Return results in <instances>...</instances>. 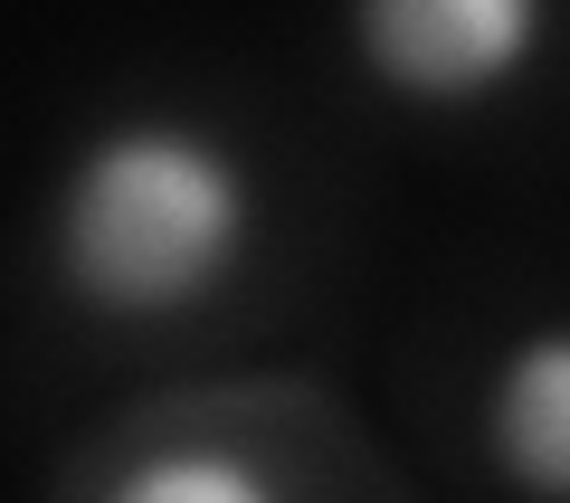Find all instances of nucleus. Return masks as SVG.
<instances>
[{"mask_svg": "<svg viewBox=\"0 0 570 503\" xmlns=\"http://www.w3.org/2000/svg\"><path fill=\"white\" fill-rule=\"evenodd\" d=\"M485 446L513 484L570 494V323L523 333L485 389Z\"/></svg>", "mask_w": 570, "mask_h": 503, "instance_id": "obj_3", "label": "nucleus"}, {"mask_svg": "<svg viewBox=\"0 0 570 503\" xmlns=\"http://www.w3.org/2000/svg\"><path fill=\"white\" fill-rule=\"evenodd\" d=\"M551 39V0H352L362 67L409 105L504 96Z\"/></svg>", "mask_w": 570, "mask_h": 503, "instance_id": "obj_2", "label": "nucleus"}, {"mask_svg": "<svg viewBox=\"0 0 570 503\" xmlns=\"http://www.w3.org/2000/svg\"><path fill=\"white\" fill-rule=\"evenodd\" d=\"M247 228H257V200L228 142H209L200 124L142 115L77 152L48 247L77 304L115 323H163L219 295L228 266L247 257Z\"/></svg>", "mask_w": 570, "mask_h": 503, "instance_id": "obj_1", "label": "nucleus"}, {"mask_svg": "<svg viewBox=\"0 0 570 503\" xmlns=\"http://www.w3.org/2000/svg\"><path fill=\"white\" fill-rule=\"evenodd\" d=\"M124 503H257L266 475L238 456H200V446H171V456H142L115 475Z\"/></svg>", "mask_w": 570, "mask_h": 503, "instance_id": "obj_4", "label": "nucleus"}]
</instances>
